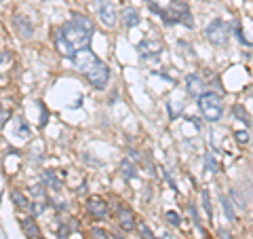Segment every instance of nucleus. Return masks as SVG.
<instances>
[{"label":"nucleus","instance_id":"1","mask_svg":"<svg viewBox=\"0 0 253 239\" xmlns=\"http://www.w3.org/2000/svg\"><path fill=\"white\" fill-rule=\"evenodd\" d=\"M53 38H55V47L57 51L62 53L63 57L68 59H74L78 53H83L91 47V38L93 34L86 32L81 25H76L74 22H65L63 25H59L53 32Z\"/></svg>","mask_w":253,"mask_h":239},{"label":"nucleus","instance_id":"26","mask_svg":"<svg viewBox=\"0 0 253 239\" xmlns=\"http://www.w3.org/2000/svg\"><path fill=\"white\" fill-rule=\"evenodd\" d=\"M201 197H203V210H205V214H207L209 218H213V208H211L209 191H203V192H201Z\"/></svg>","mask_w":253,"mask_h":239},{"label":"nucleus","instance_id":"9","mask_svg":"<svg viewBox=\"0 0 253 239\" xmlns=\"http://www.w3.org/2000/svg\"><path fill=\"white\" fill-rule=\"evenodd\" d=\"M84 208H86V212H89V216L97 218V220H105V218H108V214H110L108 203H105L102 197H95V195L86 199Z\"/></svg>","mask_w":253,"mask_h":239},{"label":"nucleus","instance_id":"22","mask_svg":"<svg viewBox=\"0 0 253 239\" xmlns=\"http://www.w3.org/2000/svg\"><path fill=\"white\" fill-rule=\"evenodd\" d=\"M89 239H110V233L105 229H102V227H91Z\"/></svg>","mask_w":253,"mask_h":239},{"label":"nucleus","instance_id":"17","mask_svg":"<svg viewBox=\"0 0 253 239\" xmlns=\"http://www.w3.org/2000/svg\"><path fill=\"white\" fill-rule=\"evenodd\" d=\"M232 115H234L236 121H241L245 127H251V117H249V112H247V108H245L243 104H234V106H232Z\"/></svg>","mask_w":253,"mask_h":239},{"label":"nucleus","instance_id":"31","mask_svg":"<svg viewBox=\"0 0 253 239\" xmlns=\"http://www.w3.org/2000/svg\"><path fill=\"white\" fill-rule=\"evenodd\" d=\"M57 235H59V239H68V235H70V227H68V224H62Z\"/></svg>","mask_w":253,"mask_h":239},{"label":"nucleus","instance_id":"4","mask_svg":"<svg viewBox=\"0 0 253 239\" xmlns=\"http://www.w3.org/2000/svg\"><path fill=\"white\" fill-rule=\"evenodd\" d=\"M198 108H201L203 117L207 119L209 123H217L219 119L224 117V99L215 91H205V94L198 97Z\"/></svg>","mask_w":253,"mask_h":239},{"label":"nucleus","instance_id":"11","mask_svg":"<svg viewBox=\"0 0 253 239\" xmlns=\"http://www.w3.org/2000/svg\"><path fill=\"white\" fill-rule=\"evenodd\" d=\"M184 83H186V91H188V96L196 97V99L201 97L205 91H209L207 89V83H205L198 74H186V81Z\"/></svg>","mask_w":253,"mask_h":239},{"label":"nucleus","instance_id":"29","mask_svg":"<svg viewBox=\"0 0 253 239\" xmlns=\"http://www.w3.org/2000/svg\"><path fill=\"white\" fill-rule=\"evenodd\" d=\"M9 119H11V110H9V108H2V106H0V127H4Z\"/></svg>","mask_w":253,"mask_h":239},{"label":"nucleus","instance_id":"16","mask_svg":"<svg viewBox=\"0 0 253 239\" xmlns=\"http://www.w3.org/2000/svg\"><path fill=\"white\" fill-rule=\"evenodd\" d=\"M11 201L15 203L17 210H30V205H32L30 199L25 197V192H21L19 189H13V191H11Z\"/></svg>","mask_w":253,"mask_h":239},{"label":"nucleus","instance_id":"24","mask_svg":"<svg viewBox=\"0 0 253 239\" xmlns=\"http://www.w3.org/2000/svg\"><path fill=\"white\" fill-rule=\"evenodd\" d=\"M205 169H207L209 174H215L217 171V161L213 159L211 152H205Z\"/></svg>","mask_w":253,"mask_h":239},{"label":"nucleus","instance_id":"21","mask_svg":"<svg viewBox=\"0 0 253 239\" xmlns=\"http://www.w3.org/2000/svg\"><path fill=\"white\" fill-rule=\"evenodd\" d=\"M15 123H17V136L23 138V140H28V138L32 136V129H30L28 121H25V119H21V117H17Z\"/></svg>","mask_w":253,"mask_h":239},{"label":"nucleus","instance_id":"32","mask_svg":"<svg viewBox=\"0 0 253 239\" xmlns=\"http://www.w3.org/2000/svg\"><path fill=\"white\" fill-rule=\"evenodd\" d=\"M217 239H234V235H232L230 231H226V229H219L217 231Z\"/></svg>","mask_w":253,"mask_h":239},{"label":"nucleus","instance_id":"3","mask_svg":"<svg viewBox=\"0 0 253 239\" xmlns=\"http://www.w3.org/2000/svg\"><path fill=\"white\" fill-rule=\"evenodd\" d=\"M161 19L167 25H173V24H182L186 25L188 30L194 28V17L190 13V6L184 2V0H171L167 9H163L161 13Z\"/></svg>","mask_w":253,"mask_h":239},{"label":"nucleus","instance_id":"5","mask_svg":"<svg viewBox=\"0 0 253 239\" xmlns=\"http://www.w3.org/2000/svg\"><path fill=\"white\" fill-rule=\"evenodd\" d=\"M203 34L211 45H215V47H226L230 36H232V24L224 22V19H213L211 24H207Z\"/></svg>","mask_w":253,"mask_h":239},{"label":"nucleus","instance_id":"18","mask_svg":"<svg viewBox=\"0 0 253 239\" xmlns=\"http://www.w3.org/2000/svg\"><path fill=\"white\" fill-rule=\"evenodd\" d=\"M42 182L49 184L53 191H62V180H59V176L53 169H44L42 171Z\"/></svg>","mask_w":253,"mask_h":239},{"label":"nucleus","instance_id":"13","mask_svg":"<svg viewBox=\"0 0 253 239\" xmlns=\"http://www.w3.org/2000/svg\"><path fill=\"white\" fill-rule=\"evenodd\" d=\"M21 229H23V233H25V237H28V239L42 237L41 227H38V222H36V216H25L21 220Z\"/></svg>","mask_w":253,"mask_h":239},{"label":"nucleus","instance_id":"25","mask_svg":"<svg viewBox=\"0 0 253 239\" xmlns=\"http://www.w3.org/2000/svg\"><path fill=\"white\" fill-rule=\"evenodd\" d=\"M165 218H167V222L171 224V227H179V224H182V216H179L177 212H173V210L165 212Z\"/></svg>","mask_w":253,"mask_h":239},{"label":"nucleus","instance_id":"2","mask_svg":"<svg viewBox=\"0 0 253 239\" xmlns=\"http://www.w3.org/2000/svg\"><path fill=\"white\" fill-rule=\"evenodd\" d=\"M72 62H74L76 70H81L83 74L86 76V81L91 83V87H95L99 91L108 87V81H110V68H108V64L102 62V59H99L91 49L78 53V55L72 59Z\"/></svg>","mask_w":253,"mask_h":239},{"label":"nucleus","instance_id":"14","mask_svg":"<svg viewBox=\"0 0 253 239\" xmlns=\"http://www.w3.org/2000/svg\"><path fill=\"white\" fill-rule=\"evenodd\" d=\"M219 203H222L224 216L228 218V222H236V210H234V203L230 201V197L228 195H219Z\"/></svg>","mask_w":253,"mask_h":239},{"label":"nucleus","instance_id":"7","mask_svg":"<svg viewBox=\"0 0 253 239\" xmlns=\"http://www.w3.org/2000/svg\"><path fill=\"white\" fill-rule=\"evenodd\" d=\"M163 51H165L163 43L152 41V38H144V41L137 45V53L144 62H156V59H161Z\"/></svg>","mask_w":253,"mask_h":239},{"label":"nucleus","instance_id":"6","mask_svg":"<svg viewBox=\"0 0 253 239\" xmlns=\"http://www.w3.org/2000/svg\"><path fill=\"white\" fill-rule=\"evenodd\" d=\"M93 9H95L99 22H102L105 28H114V25L121 22V13H118V6L114 0H95V2H93Z\"/></svg>","mask_w":253,"mask_h":239},{"label":"nucleus","instance_id":"34","mask_svg":"<svg viewBox=\"0 0 253 239\" xmlns=\"http://www.w3.org/2000/svg\"><path fill=\"white\" fill-rule=\"evenodd\" d=\"M38 239H44V237H38Z\"/></svg>","mask_w":253,"mask_h":239},{"label":"nucleus","instance_id":"15","mask_svg":"<svg viewBox=\"0 0 253 239\" xmlns=\"http://www.w3.org/2000/svg\"><path fill=\"white\" fill-rule=\"evenodd\" d=\"M72 22H74L76 25H81V28H84L86 32H95V22H93L91 17H86V15H83V13H72Z\"/></svg>","mask_w":253,"mask_h":239},{"label":"nucleus","instance_id":"23","mask_svg":"<svg viewBox=\"0 0 253 239\" xmlns=\"http://www.w3.org/2000/svg\"><path fill=\"white\" fill-rule=\"evenodd\" d=\"M44 201H46V199H36V201L30 205V212H32V216H41L42 212L46 210V203H44Z\"/></svg>","mask_w":253,"mask_h":239},{"label":"nucleus","instance_id":"12","mask_svg":"<svg viewBox=\"0 0 253 239\" xmlns=\"http://www.w3.org/2000/svg\"><path fill=\"white\" fill-rule=\"evenodd\" d=\"M139 22H142V17H139V11L135 9V6H125V9L121 11V24L126 30L139 25Z\"/></svg>","mask_w":253,"mask_h":239},{"label":"nucleus","instance_id":"10","mask_svg":"<svg viewBox=\"0 0 253 239\" xmlns=\"http://www.w3.org/2000/svg\"><path fill=\"white\" fill-rule=\"evenodd\" d=\"M13 25H15L17 34L23 38V41H30L32 36H34V25H32V22L25 15H21V13H15L13 15Z\"/></svg>","mask_w":253,"mask_h":239},{"label":"nucleus","instance_id":"27","mask_svg":"<svg viewBox=\"0 0 253 239\" xmlns=\"http://www.w3.org/2000/svg\"><path fill=\"white\" fill-rule=\"evenodd\" d=\"M30 192L34 195L36 199H46V192H44V184H34V187L30 189Z\"/></svg>","mask_w":253,"mask_h":239},{"label":"nucleus","instance_id":"20","mask_svg":"<svg viewBox=\"0 0 253 239\" xmlns=\"http://www.w3.org/2000/svg\"><path fill=\"white\" fill-rule=\"evenodd\" d=\"M121 174L125 180H133V178L137 176V169H135V165H133L129 159H123L121 161Z\"/></svg>","mask_w":253,"mask_h":239},{"label":"nucleus","instance_id":"19","mask_svg":"<svg viewBox=\"0 0 253 239\" xmlns=\"http://www.w3.org/2000/svg\"><path fill=\"white\" fill-rule=\"evenodd\" d=\"M228 197H230V201L234 203V208H238L241 212H247V199L243 197V192L238 191L236 187H234V189H230V195H228Z\"/></svg>","mask_w":253,"mask_h":239},{"label":"nucleus","instance_id":"8","mask_svg":"<svg viewBox=\"0 0 253 239\" xmlns=\"http://www.w3.org/2000/svg\"><path fill=\"white\" fill-rule=\"evenodd\" d=\"M116 220H118V224H121V229L126 231V233H131V231L137 229L135 214H133V210L129 208V205H125V203L116 205Z\"/></svg>","mask_w":253,"mask_h":239},{"label":"nucleus","instance_id":"33","mask_svg":"<svg viewBox=\"0 0 253 239\" xmlns=\"http://www.w3.org/2000/svg\"><path fill=\"white\" fill-rule=\"evenodd\" d=\"M116 239H125V237L123 235H116Z\"/></svg>","mask_w":253,"mask_h":239},{"label":"nucleus","instance_id":"30","mask_svg":"<svg viewBox=\"0 0 253 239\" xmlns=\"http://www.w3.org/2000/svg\"><path fill=\"white\" fill-rule=\"evenodd\" d=\"M234 138H236L238 144H247L249 142V131H236Z\"/></svg>","mask_w":253,"mask_h":239},{"label":"nucleus","instance_id":"28","mask_svg":"<svg viewBox=\"0 0 253 239\" xmlns=\"http://www.w3.org/2000/svg\"><path fill=\"white\" fill-rule=\"evenodd\" d=\"M38 108H41V127H44V125L49 123V108H46L42 102H38Z\"/></svg>","mask_w":253,"mask_h":239}]
</instances>
